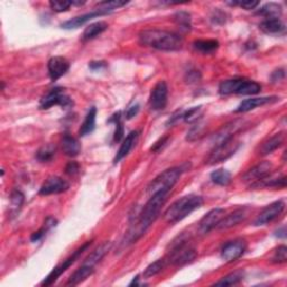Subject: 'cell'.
Here are the masks:
<instances>
[{
  "instance_id": "6da1fadb",
  "label": "cell",
  "mask_w": 287,
  "mask_h": 287,
  "mask_svg": "<svg viewBox=\"0 0 287 287\" xmlns=\"http://www.w3.org/2000/svg\"><path fill=\"white\" fill-rule=\"evenodd\" d=\"M167 192H160L149 197L148 202L144 205L143 210L139 212L136 221L130 225L129 230L125 235L123 246L127 247L132 245L145 235L151 223L158 217V213H160L163 204L167 199Z\"/></svg>"
},
{
  "instance_id": "7a4b0ae2",
  "label": "cell",
  "mask_w": 287,
  "mask_h": 287,
  "mask_svg": "<svg viewBox=\"0 0 287 287\" xmlns=\"http://www.w3.org/2000/svg\"><path fill=\"white\" fill-rule=\"evenodd\" d=\"M140 44L158 51L175 52L183 46V39L179 34L164 29H146L139 33Z\"/></svg>"
},
{
  "instance_id": "3957f363",
  "label": "cell",
  "mask_w": 287,
  "mask_h": 287,
  "mask_svg": "<svg viewBox=\"0 0 287 287\" xmlns=\"http://www.w3.org/2000/svg\"><path fill=\"white\" fill-rule=\"evenodd\" d=\"M202 205V197L195 194L185 195V197L176 200L173 204L167 207V210L164 212V220L169 224L178 223Z\"/></svg>"
},
{
  "instance_id": "277c9868",
  "label": "cell",
  "mask_w": 287,
  "mask_h": 287,
  "mask_svg": "<svg viewBox=\"0 0 287 287\" xmlns=\"http://www.w3.org/2000/svg\"><path fill=\"white\" fill-rule=\"evenodd\" d=\"M195 258H197L195 248L190 245V242L184 237H179V240L174 241L166 260L174 266H183L192 262Z\"/></svg>"
},
{
  "instance_id": "5b68a950",
  "label": "cell",
  "mask_w": 287,
  "mask_h": 287,
  "mask_svg": "<svg viewBox=\"0 0 287 287\" xmlns=\"http://www.w3.org/2000/svg\"><path fill=\"white\" fill-rule=\"evenodd\" d=\"M182 168L181 167H170L165 169L163 173L152 180V182L147 187V194L149 197L160 192H169L172 190L173 186L178 183L182 175Z\"/></svg>"
},
{
  "instance_id": "8992f818",
  "label": "cell",
  "mask_w": 287,
  "mask_h": 287,
  "mask_svg": "<svg viewBox=\"0 0 287 287\" xmlns=\"http://www.w3.org/2000/svg\"><path fill=\"white\" fill-rule=\"evenodd\" d=\"M239 146L240 144L238 143L235 138L225 140V142L213 147L209 156H207L205 163L207 165H215L227 161L228 158H230L238 150Z\"/></svg>"
},
{
  "instance_id": "52a82bcc",
  "label": "cell",
  "mask_w": 287,
  "mask_h": 287,
  "mask_svg": "<svg viewBox=\"0 0 287 287\" xmlns=\"http://www.w3.org/2000/svg\"><path fill=\"white\" fill-rule=\"evenodd\" d=\"M91 243H92V241H87L84 243V245H82L80 248L76 249L75 252L73 253L69 258H66L65 260H63L62 264H60V265L55 267L54 270L44 278V280H43L41 285L42 286L53 285L55 282H56L58 278L61 276V275H62L66 270H68V268H70L79 258L81 257V255L91 246Z\"/></svg>"
},
{
  "instance_id": "ba28073f",
  "label": "cell",
  "mask_w": 287,
  "mask_h": 287,
  "mask_svg": "<svg viewBox=\"0 0 287 287\" xmlns=\"http://www.w3.org/2000/svg\"><path fill=\"white\" fill-rule=\"evenodd\" d=\"M53 106H61L63 108H69L73 106L71 98L64 92L62 88H54L50 92L45 94L40 101V109L47 110Z\"/></svg>"
},
{
  "instance_id": "9c48e42d",
  "label": "cell",
  "mask_w": 287,
  "mask_h": 287,
  "mask_svg": "<svg viewBox=\"0 0 287 287\" xmlns=\"http://www.w3.org/2000/svg\"><path fill=\"white\" fill-rule=\"evenodd\" d=\"M168 87L165 81L157 82L149 95V107L155 111H161L167 105Z\"/></svg>"
},
{
  "instance_id": "30bf717a",
  "label": "cell",
  "mask_w": 287,
  "mask_h": 287,
  "mask_svg": "<svg viewBox=\"0 0 287 287\" xmlns=\"http://www.w3.org/2000/svg\"><path fill=\"white\" fill-rule=\"evenodd\" d=\"M70 184L65 180H63L60 176H50L43 183L39 194L43 197H47V195L53 194H60L65 191H68Z\"/></svg>"
},
{
  "instance_id": "8fae6325",
  "label": "cell",
  "mask_w": 287,
  "mask_h": 287,
  "mask_svg": "<svg viewBox=\"0 0 287 287\" xmlns=\"http://www.w3.org/2000/svg\"><path fill=\"white\" fill-rule=\"evenodd\" d=\"M246 241L242 239H236L229 241L221 249V258L225 262H233L240 258L246 252Z\"/></svg>"
},
{
  "instance_id": "7c38bea8",
  "label": "cell",
  "mask_w": 287,
  "mask_h": 287,
  "mask_svg": "<svg viewBox=\"0 0 287 287\" xmlns=\"http://www.w3.org/2000/svg\"><path fill=\"white\" fill-rule=\"evenodd\" d=\"M273 170V164L271 162H261L258 165H256L253 168H250L248 172L243 175V180L246 182L253 183V186L258 184L259 182L265 180L271 175Z\"/></svg>"
},
{
  "instance_id": "4fadbf2b",
  "label": "cell",
  "mask_w": 287,
  "mask_h": 287,
  "mask_svg": "<svg viewBox=\"0 0 287 287\" xmlns=\"http://www.w3.org/2000/svg\"><path fill=\"white\" fill-rule=\"evenodd\" d=\"M284 210H285V203L283 201H276V202L266 206L265 209L260 212V215L255 220V225L259 227V225H265L267 223L274 221L275 219L282 215Z\"/></svg>"
},
{
  "instance_id": "5bb4252c",
  "label": "cell",
  "mask_w": 287,
  "mask_h": 287,
  "mask_svg": "<svg viewBox=\"0 0 287 287\" xmlns=\"http://www.w3.org/2000/svg\"><path fill=\"white\" fill-rule=\"evenodd\" d=\"M224 215L225 211L223 209H220V207H217V209H213L207 212L199 222V233L201 235L209 234L212 229L217 228V225L221 221Z\"/></svg>"
},
{
  "instance_id": "9a60e30c",
  "label": "cell",
  "mask_w": 287,
  "mask_h": 287,
  "mask_svg": "<svg viewBox=\"0 0 287 287\" xmlns=\"http://www.w3.org/2000/svg\"><path fill=\"white\" fill-rule=\"evenodd\" d=\"M70 69L69 61L62 56H54L47 63V70L50 79L54 82L62 78Z\"/></svg>"
},
{
  "instance_id": "2e32d148",
  "label": "cell",
  "mask_w": 287,
  "mask_h": 287,
  "mask_svg": "<svg viewBox=\"0 0 287 287\" xmlns=\"http://www.w3.org/2000/svg\"><path fill=\"white\" fill-rule=\"evenodd\" d=\"M277 97H260V98H250V99L243 100L238 108L235 110V112H248L250 110H254L258 107H262L268 103H272L277 101Z\"/></svg>"
},
{
  "instance_id": "e0dca14e",
  "label": "cell",
  "mask_w": 287,
  "mask_h": 287,
  "mask_svg": "<svg viewBox=\"0 0 287 287\" xmlns=\"http://www.w3.org/2000/svg\"><path fill=\"white\" fill-rule=\"evenodd\" d=\"M112 247V242L110 241H106L103 242L102 245H100L98 248H95L92 253H91L87 258L83 260V262L81 265H84L87 267L92 268L94 270V267L99 264L100 260L105 257V256L108 254V252Z\"/></svg>"
},
{
  "instance_id": "ac0fdd59",
  "label": "cell",
  "mask_w": 287,
  "mask_h": 287,
  "mask_svg": "<svg viewBox=\"0 0 287 287\" xmlns=\"http://www.w3.org/2000/svg\"><path fill=\"white\" fill-rule=\"evenodd\" d=\"M103 15H107V14L105 13V11L98 9L94 11H91V13L72 18V20H70L68 22H64L63 24H61V27H62L63 29H76L79 27H81L82 25H84L87 22L93 20V18H95V17L103 16Z\"/></svg>"
},
{
  "instance_id": "d6986e66",
  "label": "cell",
  "mask_w": 287,
  "mask_h": 287,
  "mask_svg": "<svg viewBox=\"0 0 287 287\" xmlns=\"http://www.w3.org/2000/svg\"><path fill=\"white\" fill-rule=\"evenodd\" d=\"M241 127H242L241 121H234V123L224 126L221 130H219L216 133V135L213 136V139H212L213 147H215V146H217V145H219V144L225 142V140H228L230 138H234L235 132L239 130Z\"/></svg>"
},
{
  "instance_id": "ffe728a7",
  "label": "cell",
  "mask_w": 287,
  "mask_h": 287,
  "mask_svg": "<svg viewBox=\"0 0 287 287\" xmlns=\"http://www.w3.org/2000/svg\"><path fill=\"white\" fill-rule=\"evenodd\" d=\"M247 216V213L245 211V209H238L234 212H231L229 216L227 217H223L221 221L219 222V224L217 225L218 229H229V228H233L235 225L239 224L241 221L245 220Z\"/></svg>"
},
{
  "instance_id": "44dd1931",
  "label": "cell",
  "mask_w": 287,
  "mask_h": 287,
  "mask_svg": "<svg viewBox=\"0 0 287 287\" xmlns=\"http://www.w3.org/2000/svg\"><path fill=\"white\" fill-rule=\"evenodd\" d=\"M138 135H139V132L135 130V131H131L129 135L124 139V142H123V144H121L119 150L117 151V155H116L113 158L114 164L119 163L121 160H123V158H125L128 154H129V151L132 149L133 145H135L137 142Z\"/></svg>"
},
{
  "instance_id": "7402d4cb",
  "label": "cell",
  "mask_w": 287,
  "mask_h": 287,
  "mask_svg": "<svg viewBox=\"0 0 287 287\" xmlns=\"http://www.w3.org/2000/svg\"><path fill=\"white\" fill-rule=\"evenodd\" d=\"M61 146H62V150L65 155H68L70 157H75L81 152V144L79 140L74 137H72L70 135H65L62 138V142H61Z\"/></svg>"
},
{
  "instance_id": "603a6c76",
  "label": "cell",
  "mask_w": 287,
  "mask_h": 287,
  "mask_svg": "<svg viewBox=\"0 0 287 287\" xmlns=\"http://www.w3.org/2000/svg\"><path fill=\"white\" fill-rule=\"evenodd\" d=\"M284 138H285V135H284L283 132L276 133V135H274L271 138H268L266 142H264V143H262V145H261L260 150H259L260 154L261 155L272 154L273 151H275L277 148H279L280 146L283 145Z\"/></svg>"
},
{
  "instance_id": "cb8c5ba5",
  "label": "cell",
  "mask_w": 287,
  "mask_h": 287,
  "mask_svg": "<svg viewBox=\"0 0 287 287\" xmlns=\"http://www.w3.org/2000/svg\"><path fill=\"white\" fill-rule=\"evenodd\" d=\"M243 80L245 79H231V80L222 81L219 85V93L221 95L239 94Z\"/></svg>"
},
{
  "instance_id": "d4e9b609",
  "label": "cell",
  "mask_w": 287,
  "mask_h": 287,
  "mask_svg": "<svg viewBox=\"0 0 287 287\" xmlns=\"http://www.w3.org/2000/svg\"><path fill=\"white\" fill-rule=\"evenodd\" d=\"M259 28L266 34H280L285 30L284 23L279 18H268V20L261 22Z\"/></svg>"
},
{
  "instance_id": "484cf974",
  "label": "cell",
  "mask_w": 287,
  "mask_h": 287,
  "mask_svg": "<svg viewBox=\"0 0 287 287\" xmlns=\"http://www.w3.org/2000/svg\"><path fill=\"white\" fill-rule=\"evenodd\" d=\"M107 28H108V24L105 22H97L93 24H90V25L85 27L84 29V32L82 34V40L84 42L93 40L97 37V36H99L100 34L105 32V30H107Z\"/></svg>"
},
{
  "instance_id": "4316f807",
  "label": "cell",
  "mask_w": 287,
  "mask_h": 287,
  "mask_svg": "<svg viewBox=\"0 0 287 287\" xmlns=\"http://www.w3.org/2000/svg\"><path fill=\"white\" fill-rule=\"evenodd\" d=\"M95 118H97V108L92 107L88 111L87 116H85L83 124L80 127V130H79V135L83 137L92 132L95 128Z\"/></svg>"
},
{
  "instance_id": "83f0119b",
  "label": "cell",
  "mask_w": 287,
  "mask_h": 287,
  "mask_svg": "<svg viewBox=\"0 0 287 287\" xmlns=\"http://www.w3.org/2000/svg\"><path fill=\"white\" fill-rule=\"evenodd\" d=\"M93 272H94V270H92V268L81 265L74 273L71 275V277L69 278L66 285H68V286H76L79 284H81L82 282H84V280L90 276V275H92Z\"/></svg>"
},
{
  "instance_id": "f1b7e54d",
  "label": "cell",
  "mask_w": 287,
  "mask_h": 287,
  "mask_svg": "<svg viewBox=\"0 0 287 287\" xmlns=\"http://www.w3.org/2000/svg\"><path fill=\"white\" fill-rule=\"evenodd\" d=\"M193 46L200 53L212 54L218 50L219 42L216 40H199L193 43Z\"/></svg>"
},
{
  "instance_id": "f546056e",
  "label": "cell",
  "mask_w": 287,
  "mask_h": 287,
  "mask_svg": "<svg viewBox=\"0 0 287 287\" xmlns=\"http://www.w3.org/2000/svg\"><path fill=\"white\" fill-rule=\"evenodd\" d=\"M210 178L215 184L221 185V186H227L230 184V182H231V173L229 172V170L224 169V168H219V169H216L215 172L211 173Z\"/></svg>"
},
{
  "instance_id": "4dcf8cb0",
  "label": "cell",
  "mask_w": 287,
  "mask_h": 287,
  "mask_svg": "<svg viewBox=\"0 0 287 287\" xmlns=\"http://www.w3.org/2000/svg\"><path fill=\"white\" fill-rule=\"evenodd\" d=\"M282 14V6L276 3H270L258 10V15H261L268 18H278V16Z\"/></svg>"
},
{
  "instance_id": "1f68e13d",
  "label": "cell",
  "mask_w": 287,
  "mask_h": 287,
  "mask_svg": "<svg viewBox=\"0 0 287 287\" xmlns=\"http://www.w3.org/2000/svg\"><path fill=\"white\" fill-rule=\"evenodd\" d=\"M243 279V272L242 271H236L234 273H231L227 276L222 277L218 282H216L215 286H234L237 285L238 283H240Z\"/></svg>"
},
{
  "instance_id": "d6a6232c",
  "label": "cell",
  "mask_w": 287,
  "mask_h": 287,
  "mask_svg": "<svg viewBox=\"0 0 287 287\" xmlns=\"http://www.w3.org/2000/svg\"><path fill=\"white\" fill-rule=\"evenodd\" d=\"M165 265H166V259H164V258L154 261L152 264H150L147 268H146L143 276L145 278H150L152 276H155V275L160 274L164 270Z\"/></svg>"
},
{
  "instance_id": "836d02e7",
  "label": "cell",
  "mask_w": 287,
  "mask_h": 287,
  "mask_svg": "<svg viewBox=\"0 0 287 287\" xmlns=\"http://www.w3.org/2000/svg\"><path fill=\"white\" fill-rule=\"evenodd\" d=\"M174 21L178 24L181 29L188 32L191 29V16L185 11H180V13L174 16Z\"/></svg>"
},
{
  "instance_id": "e575fe53",
  "label": "cell",
  "mask_w": 287,
  "mask_h": 287,
  "mask_svg": "<svg viewBox=\"0 0 287 287\" xmlns=\"http://www.w3.org/2000/svg\"><path fill=\"white\" fill-rule=\"evenodd\" d=\"M55 155V148L51 145L43 146L42 148L39 149V151L36 152V157L40 162H50L53 160V157Z\"/></svg>"
},
{
  "instance_id": "d590c367",
  "label": "cell",
  "mask_w": 287,
  "mask_h": 287,
  "mask_svg": "<svg viewBox=\"0 0 287 287\" xmlns=\"http://www.w3.org/2000/svg\"><path fill=\"white\" fill-rule=\"evenodd\" d=\"M201 114V107H195L190 110H186V111H183L182 119H184L186 123H194V121H198L199 116Z\"/></svg>"
},
{
  "instance_id": "8d00e7d4",
  "label": "cell",
  "mask_w": 287,
  "mask_h": 287,
  "mask_svg": "<svg viewBox=\"0 0 287 287\" xmlns=\"http://www.w3.org/2000/svg\"><path fill=\"white\" fill-rule=\"evenodd\" d=\"M10 203L11 207L17 211L24 203V194L20 190H14L10 195Z\"/></svg>"
},
{
  "instance_id": "74e56055",
  "label": "cell",
  "mask_w": 287,
  "mask_h": 287,
  "mask_svg": "<svg viewBox=\"0 0 287 287\" xmlns=\"http://www.w3.org/2000/svg\"><path fill=\"white\" fill-rule=\"evenodd\" d=\"M287 260V248L286 246H279L275 250L272 257V261L276 262V264H282Z\"/></svg>"
},
{
  "instance_id": "f35d334b",
  "label": "cell",
  "mask_w": 287,
  "mask_h": 287,
  "mask_svg": "<svg viewBox=\"0 0 287 287\" xmlns=\"http://www.w3.org/2000/svg\"><path fill=\"white\" fill-rule=\"evenodd\" d=\"M71 2H59V0H54V2H50V7L56 11V13H63V11H68L70 6H71Z\"/></svg>"
},
{
  "instance_id": "ab89813d",
  "label": "cell",
  "mask_w": 287,
  "mask_h": 287,
  "mask_svg": "<svg viewBox=\"0 0 287 287\" xmlns=\"http://www.w3.org/2000/svg\"><path fill=\"white\" fill-rule=\"evenodd\" d=\"M228 4L231 6H240L241 8L246 10H253L259 5V2H256V0H245V2H233Z\"/></svg>"
},
{
  "instance_id": "60d3db41",
  "label": "cell",
  "mask_w": 287,
  "mask_h": 287,
  "mask_svg": "<svg viewBox=\"0 0 287 287\" xmlns=\"http://www.w3.org/2000/svg\"><path fill=\"white\" fill-rule=\"evenodd\" d=\"M202 128H203L202 125L194 126L192 129L190 130V132H187L186 139L190 140V142H193V140L199 139L201 136H202V135H201V133H202Z\"/></svg>"
},
{
  "instance_id": "b9f144b4",
  "label": "cell",
  "mask_w": 287,
  "mask_h": 287,
  "mask_svg": "<svg viewBox=\"0 0 287 287\" xmlns=\"http://www.w3.org/2000/svg\"><path fill=\"white\" fill-rule=\"evenodd\" d=\"M79 170H80V165L76 162H70L65 167V173L71 176H74L75 174H78Z\"/></svg>"
},
{
  "instance_id": "7bdbcfd3",
  "label": "cell",
  "mask_w": 287,
  "mask_h": 287,
  "mask_svg": "<svg viewBox=\"0 0 287 287\" xmlns=\"http://www.w3.org/2000/svg\"><path fill=\"white\" fill-rule=\"evenodd\" d=\"M167 140H168V137L161 138L160 140H158V142H156V143L154 144V146H152V147H151V151H155V152L161 151V150L165 147V146H166Z\"/></svg>"
},
{
  "instance_id": "ee69618b",
  "label": "cell",
  "mask_w": 287,
  "mask_h": 287,
  "mask_svg": "<svg viewBox=\"0 0 287 287\" xmlns=\"http://www.w3.org/2000/svg\"><path fill=\"white\" fill-rule=\"evenodd\" d=\"M138 111H139V105H133V106L129 107L126 111V118L127 119L133 118L138 113Z\"/></svg>"
},
{
  "instance_id": "f6af8a7d",
  "label": "cell",
  "mask_w": 287,
  "mask_h": 287,
  "mask_svg": "<svg viewBox=\"0 0 287 287\" xmlns=\"http://www.w3.org/2000/svg\"><path fill=\"white\" fill-rule=\"evenodd\" d=\"M46 231H47V229H46L45 227H43L42 229H40L39 231H36V233H34V234L32 235V237H30V240H32L33 242L41 240L42 238L44 237V235H45Z\"/></svg>"
},
{
  "instance_id": "bcb514c9",
  "label": "cell",
  "mask_w": 287,
  "mask_h": 287,
  "mask_svg": "<svg viewBox=\"0 0 287 287\" xmlns=\"http://www.w3.org/2000/svg\"><path fill=\"white\" fill-rule=\"evenodd\" d=\"M284 78H285V71L283 69H280L278 71H275L273 73V75H272L273 81H280V80H283Z\"/></svg>"
},
{
  "instance_id": "7dc6e473",
  "label": "cell",
  "mask_w": 287,
  "mask_h": 287,
  "mask_svg": "<svg viewBox=\"0 0 287 287\" xmlns=\"http://www.w3.org/2000/svg\"><path fill=\"white\" fill-rule=\"evenodd\" d=\"M187 82H195L200 80V73L199 71H190L188 72V79Z\"/></svg>"
},
{
  "instance_id": "c3c4849f",
  "label": "cell",
  "mask_w": 287,
  "mask_h": 287,
  "mask_svg": "<svg viewBox=\"0 0 287 287\" xmlns=\"http://www.w3.org/2000/svg\"><path fill=\"white\" fill-rule=\"evenodd\" d=\"M89 66L92 70H98V69L105 68V66H107V64H106V62H102V61H100V62H91Z\"/></svg>"
}]
</instances>
